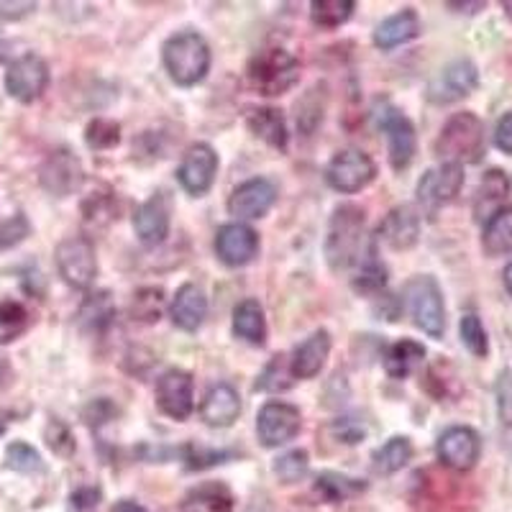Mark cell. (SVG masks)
<instances>
[{
    "mask_svg": "<svg viewBox=\"0 0 512 512\" xmlns=\"http://www.w3.org/2000/svg\"><path fill=\"white\" fill-rule=\"evenodd\" d=\"M164 70L180 88H195L210 72V47L198 31H180L162 47Z\"/></svg>",
    "mask_w": 512,
    "mask_h": 512,
    "instance_id": "6da1fadb",
    "label": "cell"
},
{
    "mask_svg": "<svg viewBox=\"0 0 512 512\" xmlns=\"http://www.w3.org/2000/svg\"><path fill=\"white\" fill-rule=\"evenodd\" d=\"M433 152L441 162L477 164L484 157V123L472 111L454 113L443 123Z\"/></svg>",
    "mask_w": 512,
    "mask_h": 512,
    "instance_id": "7a4b0ae2",
    "label": "cell"
},
{
    "mask_svg": "<svg viewBox=\"0 0 512 512\" xmlns=\"http://www.w3.org/2000/svg\"><path fill=\"white\" fill-rule=\"evenodd\" d=\"M300 80V62L292 52L280 47H269L256 52L246 67V82L259 95H282Z\"/></svg>",
    "mask_w": 512,
    "mask_h": 512,
    "instance_id": "3957f363",
    "label": "cell"
},
{
    "mask_svg": "<svg viewBox=\"0 0 512 512\" xmlns=\"http://www.w3.org/2000/svg\"><path fill=\"white\" fill-rule=\"evenodd\" d=\"M361 244H364V210L351 203L338 205L326 236V259L333 272L349 269L359 259Z\"/></svg>",
    "mask_w": 512,
    "mask_h": 512,
    "instance_id": "277c9868",
    "label": "cell"
},
{
    "mask_svg": "<svg viewBox=\"0 0 512 512\" xmlns=\"http://www.w3.org/2000/svg\"><path fill=\"white\" fill-rule=\"evenodd\" d=\"M405 300H408L415 326L425 336L443 338V333H446V305H443V292L438 287L436 277H431V274L413 277L405 285Z\"/></svg>",
    "mask_w": 512,
    "mask_h": 512,
    "instance_id": "5b68a950",
    "label": "cell"
},
{
    "mask_svg": "<svg viewBox=\"0 0 512 512\" xmlns=\"http://www.w3.org/2000/svg\"><path fill=\"white\" fill-rule=\"evenodd\" d=\"M57 272L75 290H90L98 277V254L90 236H67L54 251Z\"/></svg>",
    "mask_w": 512,
    "mask_h": 512,
    "instance_id": "8992f818",
    "label": "cell"
},
{
    "mask_svg": "<svg viewBox=\"0 0 512 512\" xmlns=\"http://www.w3.org/2000/svg\"><path fill=\"white\" fill-rule=\"evenodd\" d=\"M479 85V72L477 64L472 59H454L448 62L431 82H428V90H425V98L431 100L433 105H451L459 103V100L469 98V95L477 90Z\"/></svg>",
    "mask_w": 512,
    "mask_h": 512,
    "instance_id": "52a82bcc",
    "label": "cell"
},
{
    "mask_svg": "<svg viewBox=\"0 0 512 512\" xmlns=\"http://www.w3.org/2000/svg\"><path fill=\"white\" fill-rule=\"evenodd\" d=\"M374 177H377V164L361 149H344V152L333 154L326 167L328 185L336 192H344V195L364 190Z\"/></svg>",
    "mask_w": 512,
    "mask_h": 512,
    "instance_id": "ba28073f",
    "label": "cell"
},
{
    "mask_svg": "<svg viewBox=\"0 0 512 512\" xmlns=\"http://www.w3.org/2000/svg\"><path fill=\"white\" fill-rule=\"evenodd\" d=\"M377 118V128L387 134V146H390V164L395 172L408 169L415 157V128L410 118L402 111H397L395 105L382 103L374 111Z\"/></svg>",
    "mask_w": 512,
    "mask_h": 512,
    "instance_id": "9c48e42d",
    "label": "cell"
},
{
    "mask_svg": "<svg viewBox=\"0 0 512 512\" xmlns=\"http://www.w3.org/2000/svg\"><path fill=\"white\" fill-rule=\"evenodd\" d=\"M49 85V67L39 54L29 52L13 59L6 70V90L18 103H34Z\"/></svg>",
    "mask_w": 512,
    "mask_h": 512,
    "instance_id": "30bf717a",
    "label": "cell"
},
{
    "mask_svg": "<svg viewBox=\"0 0 512 512\" xmlns=\"http://www.w3.org/2000/svg\"><path fill=\"white\" fill-rule=\"evenodd\" d=\"M438 461L454 472H469L482 456V436L469 425H451L438 436Z\"/></svg>",
    "mask_w": 512,
    "mask_h": 512,
    "instance_id": "8fae6325",
    "label": "cell"
},
{
    "mask_svg": "<svg viewBox=\"0 0 512 512\" xmlns=\"http://www.w3.org/2000/svg\"><path fill=\"white\" fill-rule=\"evenodd\" d=\"M464 180L466 177H464V167H461V164L441 162L438 167L428 169V172L420 177L415 195H418L420 205H423L425 210L436 213L438 208H443V205H448V203H454V200L459 198L461 187H464Z\"/></svg>",
    "mask_w": 512,
    "mask_h": 512,
    "instance_id": "7c38bea8",
    "label": "cell"
},
{
    "mask_svg": "<svg viewBox=\"0 0 512 512\" xmlns=\"http://www.w3.org/2000/svg\"><path fill=\"white\" fill-rule=\"evenodd\" d=\"M303 428V415L290 402L272 400L256 415V433L267 448H277L290 443Z\"/></svg>",
    "mask_w": 512,
    "mask_h": 512,
    "instance_id": "4fadbf2b",
    "label": "cell"
},
{
    "mask_svg": "<svg viewBox=\"0 0 512 512\" xmlns=\"http://www.w3.org/2000/svg\"><path fill=\"white\" fill-rule=\"evenodd\" d=\"M218 175V154L210 144H192L177 167V182L192 198H200L213 187Z\"/></svg>",
    "mask_w": 512,
    "mask_h": 512,
    "instance_id": "5bb4252c",
    "label": "cell"
},
{
    "mask_svg": "<svg viewBox=\"0 0 512 512\" xmlns=\"http://www.w3.org/2000/svg\"><path fill=\"white\" fill-rule=\"evenodd\" d=\"M85 172L82 162L70 152V149H54L39 169L41 187L54 195V198H67L72 192L80 190Z\"/></svg>",
    "mask_w": 512,
    "mask_h": 512,
    "instance_id": "9a60e30c",
    "label": "cell"
},
{
    "mask_svg": "<svg viewBox=\"0 0 512 512\" xmlns=\"http://www.w3.org/2000/svg\"><path fill=\"white\" fill-rule=\"evenodd\" d=\"M157 405L167 418L187 420L195 408V382L185 369H167L157 379Z\"/></svg>",
    "mask_w": 512,
    "mask_h": 512,
    "instance_id": "2e32d148",
    "label": "cell"
},
{
    "mask_svg": "<svg viewBox=\"0 0 512 512\" xmlns=\"http://www.w3.org/2000/svg\"><path fill=\"white\" fill-rule=\"evenodd\" d=\"M277 200V187L267 177H254V180L241 182L228 198V213L241 221H256L264 218L272 210Z\"/></svg>",
    "mask_w": 512,
    "mask_h": 512,
    "instance_id": "e0dca14e",
    "label": "cell"
},
{
    "mask_svg": "<svg viewBox=\"0 0 512 512\" xmlns=\"http://www.w3.org/2000/svg\"><path fill=\"white\" fill-rule=\"evenodd\" d=\"M216 254L226 267H246L259 254V233L246 223H226L216 233Z\"/></svg>",
    "mask_w": 512,
    "mask_h": 512,
    "instance_id": "ac0fdd59",
    "label": "cell"
},
{
    "mask_svg": "<svg viewBox=\"0 0 512 512\" xmlns=\"http://www.w3.org/2000/svg\"><path fill=\"white\" fill-rule=\"evenodd\" d=\"M172 223V200L167 192H154L134 213V231L144 246H159L169 233Z\"/></svg>",
    "mask_w": 512,
    "mask_h": 512,
    "instance_id": "d6986e66",
    "label": "cell"
},
{
    "mask_svg": "<svg viewBox=\"0 0 512 512\" xmlns=\"http://www.w3.org/2000/svg\"><path fill=\"white\" fill-rule=\"evenodd\" d=\"M420 239V216L413 205H397L377 226V241L395 251L413 249Z\"/></svg>",
    "mask_w": 512,
    "mask_h": 512,
    "instance_id": "ffe728a7",
    "label": "cell"
},
{
    "mask_svg": "<svg viewBox=\"0 0 512 512\" xmlns=\"http://www.w3.org/2000/svg\"><path fill=\"white\" fill-rule=\"evenodd\" d=\"M241 415L239 390L228 382L213 384L200 405V418L210 428H231Z\"/></svg>",
    "mask_w": 512,
    "mask_h": 512,
    "instance_id": "44dd1931",
    "label": "cell"
},
{
    "mask_svg": "<svg viewBox=\"0 0 512 512\" xmlns=\"http://www.w3.org/2000/svg\"><path fill=\"white\" fill-rule=\"evenodd\" d=\"M205 315H208V297H205L203 287L185 282L180 290L172 297V305H169V318L180 331L195 333L203 326Z\"/></svg>",
    "mask_w": 512,
    "mask_h": 512,
    "instance_id": "7402d4cb",
    "label": "cell"
},
{
    "mask_svg": "<svg viewBox=\"0 0 512 512\" xmlns=\"http://www.w3.org/2000/svg\"><path fill=\"white\" fill-rule=\"evenodd\" d=\"M331 354V333L326 328L310 333L303 344L292 351L290 369L295 379H313L318 377L320 369L326 367V359Z\"/></svg>",
    "mask_w": 512,
    "mask_h": 512,
    "instance_id": "603a6c76",
    "label": "cell"
},
{
    "mask_svg": "<svg viewBox=\"0 0 512 512\" xmlns=\"http://www.w3.org/2000/svg\"><path fill=\"white\" fill-rule=\"evenodd\" d=\"M420 36V16L415 8H402V11L392 13L390 18H384L382 24L374 29V44L382 52H392V49L408 44V41Z\"/></svg>",
    "mask_w": 512,
    "mask_h": 512,
    "instance_id": "cb8c5ba5",
    "label": "cell"
},
{
    "mask_svg": "<svg viewBox=\"0 0 512 512\" xmlns=\"http://www.w3.org/2000/svg\"><path fill=\"white\" fill-rule=\"evenodd\" d=\"M510 192L512 180L505 169H489V172H484L482 182L477 187V195H474V216H477V221H487L489 216H495Z\"/></svg>",
    "mask_w": 512,
    "mask_h": 512,
    "instance_id": "d4e9b609",
    "label": "cell"
},
{
    "mask_svg": "<svg viewBox=\"0 0 512 512\" xmlns=\"http://www.w3.org/2000/svg\"><path fill=\"white\" fill-rule=\"evenodd\" d=\"M246 126L256 139L267 141L269 146L285 152L290 134H287V123L277 108H249L246 111Z\"/></svg>",
    "mask_w": 512,
    "mask_h": 512,
    "instance_id": "484cf974",
    "label": "cell"
},
{
    "mask_svg": "<svg viewBox=\"0 0 512 512\" xmlns=\"http://www.w3.org/2000/svg\"><path fill=\"white\" fill-rule=\"evenodd\" d=\"M233 333L244 338L246 344L264 346V341H267V318H264L259 300L246 297L233 308Z\"/></svg>",
    "mask_w": 512,
    "mask_h": 512,
    "instance_id": "4316f807",
    "label": "cell"
},
{
    "mask_svg": "<svg viewBox=\"0 0 512 512\" xmlns=\"http://www.w3.org/2000/svg\"><path fill=\"white\" fill-rule=\"evenodd\" d=\"M182 512H233V492L223 482H203L187 492Z\"/></svg>",
    "mask_w": 512,
    "mask_h": 512,
    "instance_id": "83f0119b",
    "label": "cell"
},
{
    "mask_svg": "<svg viewBox=\"0 0 512 512\" xmlns=\"http://www.w3.org/2000/svg\"><path fill=\"white\" fill-rule=\"evenodd\" d=\"M423 359L425 346L413 341V338H402V341H395L384 351V372L390 374L392 379H405L415 372V367L423 364Z\"/></svg>",
    "mask_w": 512,
    "mask_h": 512,
    "instance_id": "f1b7e54d",
    "label": "cell"
},
{
    "mask_svg": "<svg viewBox=\"0 0 512 512\" xmlns=\"http://www.w3.org/2000/svg\"><path fill=\"white\" fill-rule=\"evenodd\" d=\"M482 249L487 256L512 254V205H502L484 221Z\"/></svg>",
    "mask_w": 512,
    "mask_h": 512,
    "instance_id": "f546056e",
    "label": "cell"
},
{
    "mask_svg": "<svg viewBox=\"0 0 512 512\" xmlns=\"http://www.w3.org/2000/svg\"><path fill=\"white\" fill-rule=\"evenodd\" d=\"M113 318H116V303H113L111 292H93V295L85 297V303L80 305V313L77 320L85 331L103 333L111 328Z\"/></svg>",
    "mask_w": 512,
    "mask_h": 512,
    "instance_id": "4dcf8cb0",
    "label": "cell"
},
{
    "mask_svg": "<svg viewBox=\"0 0 512 512\" xmlns=\"http://www.w3.org/2000/svg\"><path fill=\"white\" fill-rule=\"evenodd\" d=\"M410 459H413V441L408 436H392L374 451L372 466L377 474L390 477V474L400 472L402 466H408Z\"/></svg>",
    "mask_w": 512,
    "mask_h": 512,
    "instance_id": "1f68e13d",
    "label": "cell"
},
{
    "mask_svg": "<svg viewBox=\"0 0 512 512\" xmlns=\"http://www.w3.org/2000/svg\"><path fill=\"white\" fill-rule=\"evenodd\" d=\"M315 489L328 502H344L351 500V497H359L361 492H367V482L338 472H320L318 479H315Z\"/></svg>",
    "mask_w": 512,
    "mask_h": 512,
    "instance_id": "d6a6232c",
    "label": "cell"
},
{
    "mask_svg": "<svg viewBox=\"0 0 512 512\" xmlns=\"http://www.w3.org/2000/svg\"><path fill=\"white\" fill-rule=\"evenodd\" d=\"M354 8V0H313L310 3V18L320 29H338V26H344L349 21Z\"/></svg>",
    "mask_w": 512,
    "mask_h": 512,
    "instance_id": "836d02e7",
    "label": "cell"
},
{
    "mask_svg": "<svg viewBox=\"0 0 512 512\" xmlns=\"http://www.w3.org/2000/svg\"><path fill=\"white\" fill-rule=\"evenodd\" d=\"M31 323V315L24 303L18 300H0V346L11 344L18 336H24Z\"/></svg>",
    "mask_w": 512,
    "mask_h": 512,
    "instance_id": "e575fe53",
    "label": "cell"
},
{
    "mask_svg": "<svg viewBox=\"0 0 512 512\" xmlns=\"http://www.w3.org/2000/svg\"><path fill=\"white\" fill-rule=\"evenodd\" d=\"M295 384V377H292L290 369V356L277 354L269 359V364L264 367V372L256 379L254 390L259 392H285Z\"/></svg>",
    "mask_w": 512,
    "mask_h": 512,
    "instance_id": "d590c367",
    "label": "cell"
},
{
    "mask_svg": "<svg viewBox=\"0 0 512 512\" xmlns=\"http://www.w3.org/2000/svg\"><path fill=\"white\" fill-rule=\"evenodd\" d=\"M384 285H387V267L379 262L374 249H369L367 259L361 262L359 272H356V277L351 280V287H354L359 295H379V292L384 290Z\"/></svg>",
    "mask_w": 512,
    "mask_h": 512,
    "instance_id": "8d00e7d4",
    "label": "cell"
},
{
    "mask_svg": "<svg viewBox=\"0 0 512 512\" xmlns=\"http://www.w3.org/2000/svg\"><path fill=\"white\" fill-rule=\"evenodd\" d=\"M459 336L461 344L466 346V351L477 359H487L489 356V336L487 328H484L482 318L477 313H466L459 323Z\"/></svg>",
    "mask_w": 512,
    "mask_h": 512,
    "instance_id": "74e56055",
    "label": "cell"
},
{
    "mask_svg": "<svg viewBox=\"0 0 512 512\" xmlns=\"http://www.w3.org/2000/svg\"><path fill=\"white\" fill-rule=\"evenodd\" d=\"M6 466L18 474H41L44 472V461L39 451L24 441H13L6 448Z\"/></svg>",
    "mask_w": 512,
    "mask_h": 512,
    "instance_id": "f35d334b",
    "label": "cell"
},
{
    "mask_svg": "<svg viewBox=\"0 0 512 512\" xmlns=\"http://www.w3.org/2000/svg\"><path fill=\"white\" fill-rule=\"evenodd\" d=\"M85 141L95 152H108V149L121 144V126L111 118H95L85 128Z\"/></svg>",
    "mask_w": 512,
    "mask_h": 512,
    "instance_id": "ab89813d",
    "label": "cell"
},
{
    "mask_svg": "<svg viewBox=\"0 0 512 512\" xmlns=\"http://www.w3.org/2000/svg\"><path fill=\"white\" fill-rule=\"evenodd\" d=\"M310 469V456L303 448H295V451H287L280 459L274 461V474L282 484H297L300 479H305Z\"/></svg>",
    "mask_w": 512,
    "mask_h": 512,
    "instance_id": "60d3db41",
    "label": "cell"
},
{
    "mask_svg": "<svg viewBox=\"0 0 512 512\" xmlns=\"http://www.w3.org/2000/svg\"><path fill=\"white\" fill-rule=\"evenodd\" d=\"M164 308V290L162 287H144L134 295V303H131V315L134 320H144V323H154L159 320Z\"/></svg>",
    "mask_w": 512,
    "mask_h": 512,
    "instance_id": "b9f144b4",
    "label": "cell"
},
{
    "mask_svg": "<svg viewBox=\"0 0 512 512\" xmlns=\"http://www.w3.org/2000/svg\"><path fill=\"white\" fill-rule=\"evenodd\" d=\"M31 223L24 213H16V216L0 221V249H13L24 239H29Z\"/></svg>",
    "mask_w": 512,
    "mask_h": 512,
    "instance_id": "7bdbcfd3",
    "label": "cell"
},
{
    "mask_svg": "<svg viewBox=\"0 0 512 512\" xmlns=\"http://www.w3.org/2000/svg\"><path fill=\"white\" fill-rule=\"evenodd\" d=\"M44 438H47L49 448H52L54 454L59 456L75 454V448H77L75 436H72V431L62 423V420H52V423L47 425V431H44Z\"/></svg>",
    "mask_w": 512,
    "mask_h": 512,
    "instance_id": "ee69618b",
    "label": "cell"
},
{
    "mask_svg": "<svg viewBox=\"0 0 512 512\" xmlns=\"http://www.w3.org/2000/svg\"><path fill=\"white\" fill-rule=\"evenodd\" d=\"M82 213H85V221L95 223V226H105V223H111L113 218H118L108 195H93V198L85 200Z\"/></svg>",
    "mask_w": 512,
    "mask_h": 512,
    "instance_id": "f6af8a7d",
    "label": "cell"
},
{
    "mask_svg": "<svg viewBox=\"0 0 512 512\" xmlns=\"http://www.w3.org/2000/svg\"><path fill=\"white\" fill-rule=\"evenodd\" d=\"M313 100H315V88L310 90L300 103H297V126L303 128L305 134L315 131V126L323 121V108H326V103H313Z\"/></svg>",
    "mask_w": 512,
    "mask_h": 512,
    "instance_id": "bcb514c9",
    "label": "cell"
},
{
    "mask_svg": "<svg viewBox=\"0 0 512 512\" xmlns=\"http://www.w3.org/2000/svg\"><path fill=\"white\" fill-rule=\"evenodd\" d=\"M331 431L333 436H336L341 443H346V446H356V443H361L364 438H367V425L359 423L356 418L333 420Z\"/></svg>",
    "mask_w": 512,
    "mask_h": 512,
    "instance_id": "7dc6e473",
    "label": "cell"
},
{
    "mask_svg": "<svg viewBox=\"0 0 512 512\" xmlns=\"http://www.w3.org/2000/svg\"><path fill=\"white\" fill-rule=\"evenodd\" d=\"M228 451H205V448L185 446V461L187 469H208V466L223 464L228 459Z\"/></svg>",
    "mask_w": 512,
    "mask_h": 512,
    "instance_id": "c3c4849f",
    "label": "cell"
},
{
    "mask_svg": "<svg viewBox=\"0 0 512 512\" xmlns=\"http://www.w3.org/2000/svg\"><path fill=\"white\" fill-rule=\"evenodd\" d=\"M70 502L75 510H82V512L95 510L100 502V489L98 487H80L77 492H72Z\"/></svg>",
    "mask_w": 512,
    "mask_h": 512,
    "instance_id": "681fc988",
    "label": "cell"
},
{
    "mask_svg": "<svg viewBox=\"0 0 512 512\" xmlns=\"http://www.w3.org/2000/svg\"><path fill=\"white\" fill-rule=\"evenodd\" d=\"M495 146L500 152L512 154V111H507L505 116L497 121L495 126Z\"/></svg>",
    "mask_w": 512,
    "mask_h": 512,
    "instance_id": "f907efd6",
    "label": "cell"
},
{
    "mask_svg": "<svg viewBox=\"0 0 512 512\" xmlns=\"http://www.w3.org/2000/svg\"><path fill=\"white\" fill-rule=\"evenodd\" d=\"M448 8H454V11L461 8V13H479L487 8V3H448Z\"/></svg>",
    "mask_w": 512,
    "mask_h": 512,
    "instance_id": "816d5d0a",
    "label": "cell"
},
{
    "mask_svg": "<svg viewBox=\"0 0 512 512\" xmlns=\"http://www.w3.org/2000/svg\"><path fill=\"white\" fill-rule=\"evenodd\" d=\"M113 512H146V507L134 500H121L116 507H113Z\"/></svg>",
    "mask_w": 512,
    "mask_h": 512,
    "instance_id": "f5cc1de1",
    "label": "cell"
},
{
    "mask_svg": "<svg viewBox=\"0 0 512 512\" xmlns=\"http://www.w3.org/2000/svg\"><path fill=\"white\" fill-rule=\"evenodd\" d=\"M8 382H11V364H8V359L0 356V392L6 390Z\"/></svg>",
    "mask_w": 512,
    "mask_h": 512,
    "instance_id": "db71d44e",
    "label": "cell"
},
{
    "mask_svg": "<svg viewBox=\"0 0 512 512\" xmlns=\"http://www.w3.org/2000/svg\"><path fill=\"white\" fill-rule=\"evenodd\" d=\"M502 282H505V290L512 295V262L507 264L505 272H502Z\"/></svg>",
    "mask_w": 512,
    "mask_h": 512,
    "instance_id": "11a10c76",
    "label": "cell"
},
{
    "mask_svg": "<svg viewBox=\"0 0 512 512\" xmlns=\"http://www.w3.org/2000/svg\"><path fill=\"white\" fill-rule=\"evenodd\" d=\"M502 8H505L507 18H510V21H512V3H510V0H507V3H502Z\"/></svg>",
    "mask_w": 512,
    "mask_h": 512,
    "instance_id": "9f6ffc18",
    "label": "cell"
},
{
    "mask_svg": "<svg viewBox=\"0 0 512 512\" xmlns=\"http://www.w3.org/2000/svg\"><path fill=\"white\" fill-rule=\"evenodd\" d=\"M3 433H6V425L0 423V436H3Z\"/></svg>",
    "mask_w": 512,
    "mask_h": 512,
    "instance_id": "6f0895ef",
    "label": "cell"
}]
</instances>
